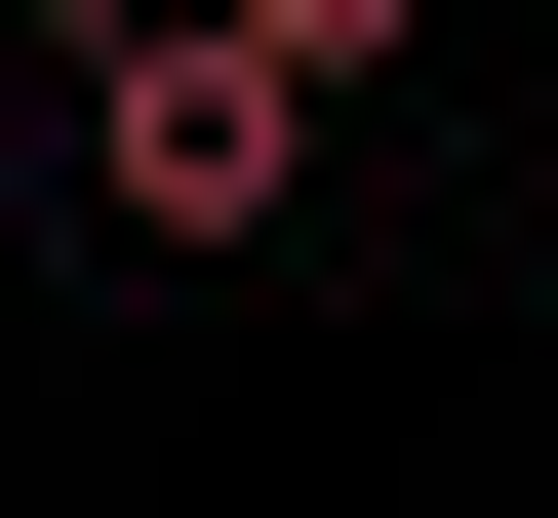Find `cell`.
Wrapping results in <instances>:
<instances>
[{"instance_id":"cell-2","label":"cell","mask_w":558,"mask_h":518,"mask_svg":"<svg viewBox=\"0 0 558 518\" xmlns=\"http://www.w3.org/2000/svg\"><path fill=\"white\" fill-rule=\"evenodd\" d=\"M199 40H240V81H399L439 0H199Z\"/></svg>"},{"instance_id":"cell-1","label":"cell","mask_w":558,"mask_h":518,"mask_svg":"<svg viewBox=\"0 0 558 518\" xmlns=\"http://www.w3.org/2000/svg\"><path fill=\"white\" fill-rule=\"evenodd\" d=\"M81 200L120 240H279L319 200V81H240L199 0H81Z\"/></svg>"},{"instance_id":"cell-3","label":"cell","mask_w":558,"mask_h":518,"mask_svg":"<svg viewBox=\"0 0 558 518\" xmlns=\"http://www.w3.org/2000/svg\"><path fill=\"white\" fill-rule=\"evenodd\" d=\"M0 40H40V0H0Z\"/></svg>"}]
</instances>
